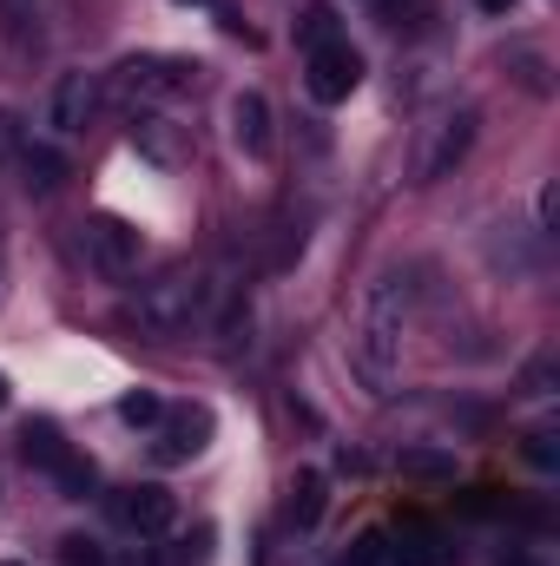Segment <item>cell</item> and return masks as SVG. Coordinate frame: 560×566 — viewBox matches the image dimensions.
<instances>
[{"instance_id":"1","label":"cell","mask_w":560,"mask_h":566,"mask_svg":"<svg viewBox=\"0 0 560 566\" xmlns=\"http://www.w3.org/2000/svg\"><path fill=\"white\" fill-rule=\"evenodd\" d=\"M403 363V283L383 277L363 296V316L350 329V369L370 382V396H383V382L396 376Z\"/></svg>"},{"instance_id":"2","label":"cell","mask_w":560,"mask_h":566,"mask_svg":"<svg viewBox=\"0 0 560 566\" xmlns=\"http://www.w3.org/2000/svg\"><path fill=\"white\" fill-rule=\"evenodd\" d=\"M211 303H218V283L205 277V271H165L158 283H145V290H139L133 316H139L145 336L172 343V336H185L191 323H205V316H211Z\"/></svg>"},{"instance_id":"3","label":"cell","mask_w":560,"mask_h":566,"mask_svg":"<svg viewBox=\"0 0 560 566\" xmlns=\"http://www.w3.org/2000/svg\"><path fill=\"white\" fill-rule=\"evenodd\" d=\"M303 86H310V99H317V106H343V99L363 86V53H356L350 40H323V46H310Z\"/></svg>"},{"instance_id":"4","label":"cell","mask_w":560,"mask_h":566,"mask_svg":"<svg viewBox=\"0 0 560 566\" xmlns=\"http://www.w3.org/2000/svg\"><path fill=\"white\" fill-rule=\"evenodd\" d=\"M86 258H93L106 277H126V271H139V231L106 211V218L86 224Z\"/></svg>"},{"instance_id":"5","label":"cell","mask_w":560,"mask_h":566,"mask_svg":"<svg viewBox=\"0 0 560 566\" xmlns=\"http://www.w3.org/2000/svg\"><path fill=\"white\" fill-rule=\"evenodd\" d=\"M191 73H198V66H185V60H126L113 86H120L126 99H165V93H185Z\"/></svg>"},{"instance_id":"6","label":"cell","mask_w":560,"mask_h":566,"mask_svg":"<svg viewBox=\"0 0 560 566\" xmlns=\"http://www.w3.org/2000/svg\"><path fill=\"white\" fill-rule=\"evenodd\" d=\"M93 106H100V80L93 73H60V86L46 99V126L53 133H86Z\"/></svg>"},{"instance_id":"7","label":"cell","mask_w":560,"mask_h":566,"mask_svg":"<svg viewBox=\"0 0 560 566\" xmlns=\"http://www.w3.org/2000/svg\"><path fill=\"white\" fill-rule=\"evenodd\" d=\"M475 106H462V113H448L442 126H435V145H428V158H422V185H435V178H448L462 158H468V145H475Z\"/></svg>"},{"instance_id":"8","label":"cell","mask_w":560,"mask_h":566,"mask_svg":"<svg viewBox=\"0 0 560 566\" xmlns=\"http://www.w3.org/2000/svg\"><path fill=\"white\" fill-rule=\"evenodd\" d=\"M205 441H211V416H205V409H178V416H158V448H152V454H158L165 468H178V461H191Z\"/></svg>"},{"instance_id":"9","label":"cell","mask_w":560,"mask_h":566,"mask_svg":"<svg viewBox=\"0 0 560 566\" xmlns=\"http://www.w3.org/2000/svg\"><path fill=\"white\" fill-rule=\"evenodd\" d=\"M120 527H133V534H165L172 527V514H178V501L158 488V481H139V488H126L120 494Z\"/></svg>"},{"instance_id":"10","label":"cell","mask_w":560,"mask_h":566,"mask_svg":"<svg viewBox=\"0 0 560 566\" xmlns=\"http://www.w3.org/2000/svg\"><path fill=\"white\" fill-rule=\"evenodd\" d=\"M231 139L245 158H271L278 151V133H271V106H265V93H238L231 99Z\"/></svg>"},{"instance_id":"11","label":"cell","mask_w":560,"mask_h":566,"mask_svg":"<svg viewBox=\"0 0 560 566\" xmlns=\"http://www.w3.org/2000/svg\"><path fill=\"white\" fill-rule=\"evenodd\" d=\"M323 501H330V481H323L317 468H297V481H290V494H283V521H290V527H317V521H323Z\"/></svg>"},{"instance_id":"12","label":"cell","mask_w":560,"mask_h":566,"mask_svg":"<svg viewBox=\"0 0 560 566\" xmlns=\"http://www.w3.org/2000/svg\"><path fill=\"white\" fill-rule=\"evenodd\" d=\"M60 178H66V158L53 145H27L20 151V185L27 191H60Z\"/></svg>"},{"instance_id":"13","label":"cell","mask_w":560,"mask_h":566,"mask_svg":"<svg viewBox=\"0 0 560 566\" xmlns=\"http://www.w3.org/2000/svg\"><path fill=\"white\" fill-rule=\"evenodd\" d=\"M20 454H27V468H46V474H53V461L66 454V441H60L53 422H27L20 428Z\"/></svg>"},{"instance_id":"14","label":"cell","mask_w":560,"mask_h":566,"mask_svg":"<svg viewBox=\"0 0 560 566\" xmlns=\"http://www.w3.org/2000/svg\"><path fill=\"white\" fill-rule=\"evenodd\" d=\"M396 468H403L409 481H455V454H448V448H403Z\"/></svg>"},{"instance_id":"15","label":"cell","mask_w":560,"mask_h":566,"mask_svg":"<svg viewBox=\"0 0 560 566\" xmlns=\"http://www.w3.org/2000/svg\"><path fill=\"white\" fill-rule=\"evenodd\" d=\"M323 40H336V7H330V0H310V7L297 13V46L310 53V46H323Z\"/></svg>"},{"instance_id":"16","label":"cell","mask_w":560,"mask_h":566,"mask_svg":"<svg viewBox=\"0 0 560 566\" xmlns=\"http://www.w3.org/2000/svg\"><path fill=\"white\" fill-rule=\"evenodd\" d=\"M53 481H60V494H66V501H86V494H93V481H100V474H93V461H80V454H73V448H66V454H60V461H53Z\"/></svg>"},{"instance_id":"17","label":"cell","mask_w":560,"mask_h":566,"mask_svg":"<svg viewBox=\"0 0 560 566\" xmlns=\"http://www.w3.org/2000/svg\"><path fill=\"white\" fill-rule=\"evenodd\" d=\"M198 560H211V527H191L185 541H172V547L152 554V566H198Z\"/></svg>"},{"instance_id":"18","label":"cell","mask_w":560,"mask_h":566,"mask_svg":"<svg viewBox=\"0 0 560 566\" xmlns=\"http://www.w3.org/2000/svg\"><path fill=\"white\" fill-rule=\"evenodd\" d=\"M133 145H139L145 158H158V165H172V158H178V139L165 133V119H139V126H133Z\"/></svg>"},{"instance_id":"19","label":"cell","mask_w":560,"mask_h":566,"mask_svg":"<svg viewBox=\"0 0 560 566\" xmlns=\"http://www.w3.org/2000/svg\"><path fill=\"white\" fill-rule=\"evenodd\" d=\"M158 416H165V402H158L152 389H133V396L120 402V422L126 428H158Z\"/></svg>"},{"instance_id":"20","label":"cell","mask_w":560,"mask_h":566,"mask_svg":"<svg viewBox=\"0 0 560 566\" xmlns=\"http://www.w3.org/2000/svg\"><path fill=\"white\" fill-rule=\"evenodd\" d=\"M422 20H428V0H383V27H396V33H416Z\"/></svg>"},{"instance_id":"21","label":"cell","mask_w":560,"mask_h":566,"mask_svg":"<svg viewBox=\"0 0 560 566\" xmlns=\"http://www.w3.org/2000/svg\"><path fill=\"white\" fill-rule=\"evenodd\" d=\"M218 336H225V349H238V343H251V303L238 296L231 310H225V323H218Z\"/></svg>"},{"instance_id":"22","label":"cell","mask_w":560,"mask_h":566,"mask_svg":"<svg viewBox=\"0 0 560 566\" xmlns=\"http://www.w3.org/2000/svg\"><path fill=\"white\" fill-rule=\"evenodd\" d=\"M383 566H442V554L428 541H403V547H383Z\"/></svg>"},{"instance_id":"23","label":"cell","mask_w":560,"mask_h":566,"mask_svg":"<svg viewBox=\"0 0 560 566\" xmlns=\"http://www.w3.org/2000/svg\"><path fill=\"white\" fill-rule=\"evenodd\" d=\"M60 566H106V554H100V541L66 534V541H60Z\"/></svg>"},{"instance_id":"24","label":"cell","mask_w":560,"mask_h":566,"mask_svg":"<svg viewBox=\"0 0 560 566\" xmlns=\"http://www.w3.org/2000/svg\"><path fill=\"white\" fill-rule=\"evenodd\" d=\"M455 507H462V514H475V521H481V514H508V501H501L495 488H468Z\"/></svg>"},{"instance_id":"25","label":"cell","mask_w":560,"mask_h":566,"mask_svg":"<svg viewBox=\"0 0 560 566\" xmlns=\"http://www.w3.org/2000/svg\"><path fill=\"white\" fill-rule=\"evenodd\" d=\"M521 454H528L535 468H560V448H554V434H548V428H535V434L521 441Z\"/></svg>"},{"instance_id":"26","label":"cell","mask_w":560,"mask_h":566,"mask_svg":"<svg viewBox=\"0 0 560 566\" xmlns=\"http://www.w3.org/2000/svg\"><path fill=\"white\" fill-rule=\"evenodd\" d=\"M0 145H13V113H0Z\"/></svg>"},{"instance_id":"27","label":"cell","mask_w":560,"mask_h":566,"mask_svg":"<svg viewBox=\"0 0 560 566\" xmlns=\"http://www.w3.org/2000/svg\"><path fill=\"white\" fill-rule=\"evenodd\" d=\"M481 7H488V13H508V7H515V0H481Z\"/></svg>"},{"instance_id":"28","label":"cell","mask_w":560,"mask_h":566,"mask_svg":"<svg viewBox=\"0 0 560 566\" xmlns=\"http://www.w3.org/2000/svg\"><path fill=\"white\" fill-rule=\"evenodd\" d=\"M501 566H535V560H528V554H515V560H501Z\"/></svg>"},{"instance_id":"29","label":"cell","mask_w":560,"mask_h":566,"mask_svg":"<svg viewBox=\"0 0 560 566\" xmlns=\"http://www.w3.org/2000/svg\"><path fill=\"white\" fill-rule=\"evenodd\" d=\"M0 409H7V376H0Z\"/></svg>"},{"instance_id":"30","label":"cell","mask_w":560,"mask_h":566,"mask_svg":"<svg viewBox=\"0 0 560 566\" xmlns=\"http://www.w3.org/2000/svg\"><path fill=\"white\" fill-rule=\"evenodd\" d=\"M0 566H20V560H0Z\"/></svg>"}]
</instances>
